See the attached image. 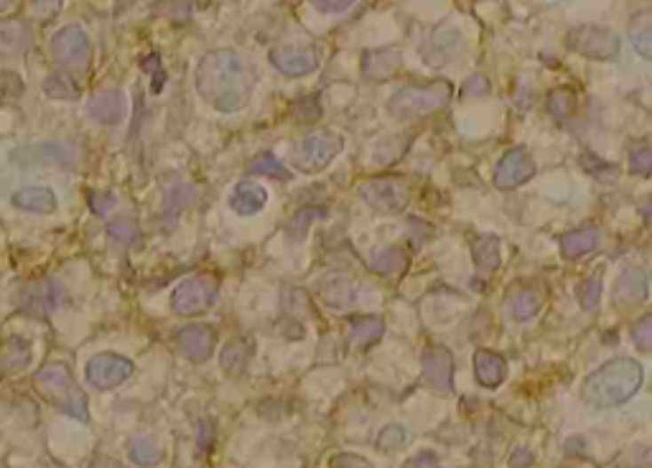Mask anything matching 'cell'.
Returning a JSON list of instances; mask_svg holds the SVG:
<instances>
[{
    "label": "cell",
    "instance_id": "obj_1",
    "mask_svg": "<svg viewBox=\"0 0 652 468\" xmlns=\"http://www.w3.org/2000/svg\"><path fill=\"white\" fill-rule=\"evenodd\" d=\"M255 75L235 52H210L199 61L196 90L219 113H237L250 102Z\"/></svg>",
    "mask_w": 652,
    "mask_h": 468
},
{
    "label": "cell",
    "instance_id": "obj_2",
    "mask_svg": "<svg viewBox=\"0 0 652 468\" xmlns=\"http://www.w3.org/2000/svg\"><path fill=\"white\" fill-rule=\"evenodd\" d=\"M642 382H645L642 364L627 356H616L586 377L581 387V397L594 410H612V408L624 405L627 400H632L637 390L642 387Z\"/></svg>",
    "mask_w": 652,
    "mask_h": 468
},
{
    "label": "cell",
    "instance_id": "obj_3",
    "mask_svg": "<svg viewBox=\"0 0 652 468\" xmlns=\"http://www.w3.org/2000/svg\"><path fill=\"white\" fill-rule=\"evenodd\" d=\"M36 390H39L52 405H57L59 410L69 417H75L79 423L90 420V408H87V394L82 393L75 382L72 372L64 364H46L41 367L36 377Z\"/></svg>",
    "mask_w": 652,
    "mask_h": 468
},
{
    "label": "cell",
    "instance_id": "obj_4",
    "mask_svg": "<svg viewBox=\"0 0 652 468\" xmlns=\"http://www.w3.org/2000/svg\"><path fill=\"white\" fill-rule=\"evenodd\" d=\"M451 84L436 79L421 87H403L387 99V110L398 120H413V117H423V115L439 113L449 105L451 99Z\"/></svg>",
    "mask_w": 652,
    "mask_h": 468
},
{
    "label": "cell",
    "instance_id": "obj_5",
    "mask_svg": "<svg viewBox=\"0 0 652 468\" xmlns=\"http://www.w3.org/2000/svg\"><path fill=\"white\" fill-rule=\"evenodd\" d=\"M345 148V138L334 135V132L322 131L308 135L306 140L293 150V166L301 173H319L324 171L339 153Z\"/></svg>",
    "mask_w": 652,
    "mask_h": 468
},
{
    "label": "cell",
    "instance_id": "obj_6",
    "mask_svg": "<svg viewBox=\"0 0 652 468\" xmlns=\"http://www.w3.org/2000/svg\"><path fill=\"white\" fill-rule=\"evenodd\" d=\"M569 49L586 59L607 61L619 54V36L604 26H576L566 38Z\"/></svg>",
    "mask_w": 652,
    "mask_h": 468
},
{
    "label": "cell",
    "instance_id": "obj_7",
    "mask_svg": "<svg viewBox=\"0 0 652 468\" xmlns=\"http://www.w3.org/2000/svg\"><path fill=\"white\" fill-rule=\"evenodd\" d=\"M357 191L362 202L380 214H401L410 202V191L403 178H372Z\"/></svg>",
    "mask_w": 652,
    "mask_h": 468
},
{
    "label": "cell",
    "instance_id": "obj_8",
    "mask_svg": "<svg viewBox=\"0 0 652 468\" xmlns=\"http://www.w3.org/2000/svg\"><path fill=\"white\" fill-rule=\"evenodd\" d=\"M84 375H87V382L95 390H115L125 379H131V375H133V361L128 356L105 352V354H97L87 361Z\"/></svg>",
    "mask_w": 652,
    "mask_h": 468
},
{
    "label": "cell",
    "instance_id": "obj_9",
    "mask_svg": "<svg viewBox=\"0 0 652 468\" xmlns=\"http://www.w3.org/2000/svg\"><path fill=\"white\" fill-rule=\"evenodd\" d=\"M19 305L23 313L34 316V319L49 316L64 305V285L52 281V278L23 285L19 290Z\"/></svg>",
    "mask_w": 652,
    "mask_h": 468
},
{
    "label": "cell",
    "instance_id": "obj_10",
    "mask_svg": "<svg viewBox=\"0 0 652 468\" xmlns=\"http://www.w3.org/2000/svg\"><path fill=\"white\" fill-rule=\"evenodd\" d=\"M52 57L67 69H87L90 61V38L82 31V26H64L52 38Z\"/></svg>",
    "mask_w": 652,
    "mask_h": 468
},
{
    "label": "cell",
    "instance_id": "obj_11",
    "mask_svg": "<svg viewBox=\"0 0 652 468\" xmlns=\"http://www.w3.org/2000/svg\"><path fill=\"white\" fill-rule=\"evenodd\" d=\"M217 298V282L210 278H192L176 285L171 296L173 313L179 316H196L207 311Z\"/></svg>",
    "mask_w": 652,
    "mask_h": 468
},
{
    "label": "cell",
    "instance_id": "obj_12",
    "mask_svg": "<svg viewBox=\"0 0 652 468\" xmlns=\"http://www.w3.org/2000/svg\"><path fill=\"white\" fill-rule=\"evenodd\" d=\"M77 148L72 143H36L23 146L11 153V161L20 166H36V163H57V166H75L77 163Z\"/></svg>",
    "mask_w": 652,
    "mask_h": 468
},
{
    "label": "cell",
    "instance_id": "obj_13",
    "mask_svg": "<svg viewBox=\"0 0 652 468\" xmlns=\"http://www.w3.org/2000/svg\"><path fill=\"white\" fill-rule=\"evenodd\" d=\"M536 161L525 153L522 148L510 150L502 155V161L495 169V186L499 191H513V188H520L522 184H528L533 176H536Z\"/></svg>",
    "mask_w": 652,
    "mask_h": 468
},
{
    "label": "cell",
    "instance_id": "obj_14",
    "mask_svg": "<svg viewBox=\"0 0 652 468\" xmlns=\"http://www.w3.org/2000/svg\"><path fill=\"white\" fill-rule=\"evenodd\" d=\"M423 379L436 393H451L454 390V356L446 346H428L423 352Z\"/></svg>",
    "mask_w": 652,
    "mask_h": 468
},
{
    "label": "cell",
    "instance_id": "obj_15",
    "mask_svg": "<svg viewBox=\"0 0 652 468\" xmlns=\"http://www.w3.org/2000/svg\"><path fill=\"white\" fill-rule=\"evenodd\" d=\"M179 349L184 352V356L194 361V364H202L207 361L211 354H214V344H217V337H214V329L207 326V323H192V326H184L179 334Z\"/></svg>",
    "mask_w": 652,
    "mask_h": 468
},
{
    "label": "cell",
    "instance_id": "obj_16",
    "mask_svg": "<svg viewBox=\"0 0 652 468\" xmlns=\"http://www.w3.org/2000/svg\"><path fill=\"white\" fill-rule=\"evenodd\" d=\"M459 44H461V34L451 26H441L436 28L431 38L425 41L423 46V59L431 64V67H443L446 61L459 54Z\"/></svg>",
    "mask_w": 652,
    "mask_h": 468
},
{
    "label": "cell",
    "instance_id": "obj_17",
    "mask_svg": "<svg viewBox=\"0 0 652 468\" xmlns=\"http://www.w3.org/2000/svg\"><path fill=\"white\" fill-rule=\"evenodd\" d=\"M650 296V275L642 267H627L622 278L614 282V303L637 305Z\"/></svg>",
    "mask_w": 652,
    "mask_h": 468
},
{
    "label": "cell",
    "instance_id": "obj_18",
    "mask_svg": "<svg viewBox=\"0 0 652 468\" xmlns=\"http://www.w3.org/2000/svg\"><path fill=\"white\" fill-rule=\"evenodd\" d=\"M270 64L286 76H304L316 72L319 54L311 49H275L270 52Z\"/></svg>",
    "mask_w": 652,
    "mask_h": 468
},
{
    "label": "cell",
    "instance_id": "obj_19",
    "mask_svg": "<svg viewBox=\"0 0 652 468\" xmlns=\"http://www.w3.org/2000/svg\"><path fill=\"white\" fill-rule=\"evenodd\" d=\"M87 113L95 120L97 125H120L123 117H125V97L120 90H105V92H97L90 105H87Z\"/></svg>",
    "mask_w": 652,
    "mask_h": 468
},
{
    "label": "cell",
    "instance_id": "obj_20",
    "mask_svg": "<svg viewBox=\"0 0 652 468\" xmlns=\"http://www.w3.org/2000/svg\"><path fill=\"white\" fill-rule=\"evenodd\" d=\"M34 46V26L23 19L0 23V54H26Z\"/></svg>",
    "mask_w": 652,
    "mask_h": 468
},
{
    "label": "cell",
    "instance_id": "obj_21",
    "mask_svg": "<svg viewBox=\"0 0 652 468\" xmlns=\"http://www.w3.org/2000/svg\"><path fill=\"white\" fill-rule=\"evenodd\" d=\"M545 296H543V288L537 285H520L515 290H510L507 296V313L515 321H530L537 316V311L543 308Z\"/></svg>",
    "mask_w": 652,
    "mask_h": 468
},
{
    "label": "cell",
    "instance_id": "obj_22",
    "mask_svg": "<svg viewBox=\"0 0 652 468\" xmlns=\"http://www.w3.org/2000/svg\"><path fill=\"white\" fill-rule=\"evenodd\" d=\"M403 64L398 49H370L362 57V72L372 82H387Z\"/></svg>",
    "mask_w": 652,
    "mask_h": 468
},
{
    "label": "cell",
    "instance_id": "obj_23",
    "mask_svg": "<svg viewBox=\"0 0 652 468\" xmlns=\"http://www.w3.org/2000/svg\"><path fill=\"white\" fill-rule=\"evenodd\" d=\"M268 204V191L255 181H240L232 188L230 206L240 217H252Z\"/></svg>",
    "mask_w": 652,
    "mask_h": 468
},
{
    "label": "cell",
    "instance_id": "obj_24",
    "mask_svg": "<svg viewBox=\"0 0 652 468\" xmlns=\"http://www.w3.org/2000/svg\"><path fill=\"white\" fill-rule=\"evenodd\" d=\"M474 375H477V382L481 387H489L495 390L505 382L507 377V361L502 359L495 352H487V349H480L474 354Z\"/></svg>",
    "mask_w": 652,
    "mask_h": 468
},
{
    "label": "cell",
    "instance_id": "obj_25",
    "mask_svg": "<svg viewBox=\"0 0 652 468\" xmlns=\"http://www.w3.org/2000/svg\"><path fill=\"white\" fill-rule=\"evenodd\" d=\"M13 206L34 214H54L57 211V194L46 186H26L13 194Z\"/></svg>",
    "mask_w": 652,
    "mask_h": 468
},
{
    "label": "cell",
    "instance_id": "obj_26",
    "mask_svg": "<svg viewBox=\"0 0 652 468\" xmlns=\"http://www.w3.org/2000/svg\"><path fill=\"white\" fill-rule=\"evenodd\" d=\"M31 344L26 338L11 337L3 346H0V372L3 375H16L20 369H26L31 364Z\"/></svg>",
    "mask_w": 652,
    "mask_h": 468
},
{
    "label": "cell",
    "instance_id": "obj_27",
    "mask_svg": "<svg viewBox=\"0 0 652 468\" xmlns=\"http://www.w3.org/2000/svg\"><path fill=\"white\" fill-rule=\"evenodd\" d=\"M385 334L383 319L378 316H352L349 319V344L357 349H367L378 344Z\"/></svg>",
    "mask_w": 652,
    "mask_h": 468
},
{
    "label": "cell",
    "instance_id": "obj_28",
    "mask_svg": "<svg viewBox=\"0 0 652 468\" xmlns=\"http://www.w3.org/2000/svg\"><path fill=\"white\" fill-rule=\"evenodd\" d=\"M599 244V229L594 226H584V229H571L561 237V255L576 260L581 255H589Z\"/></svg>",
    "mask_w": 652,
    "mask_h": 468
},
{
    "label": "cell",
    "instance_id": "obj_29",
    "mask_svg": "<svg viewBox=\"0 0 652 468\" xmlns=\"http://www.w3.org/2000/svg\"><path fill=\"white\" fill-rule=\"evenodd\" d=\"M367 267L378 275H401L408 270V255L398 247H380L367 258Z\"/></svg>",
    "mask_w": 652,
    "mask_h": 468
},
{
    "label": "cell",
    "instance_id": "obj_30",
    "mask_svg": "<svg viewBox=\"0 0 652 468\" xmlns=\"http://www.w3.org/2000/svg\"><path fill=\"white\" fill-rule=\"evenodd\" d=\"M630 41H632L634 52L652 64V11L634 16L630 23Z\"/></svg>",
    "mask_w": 652,
    "mask_h": 468
},
{
    "label": "cell",
    "instance_id": "obj_31",
    "mask_svg": "<svg viewBox=\"0 0 652 468\" xmlns=\"http://www.w3.org/2000/svg\"><path fill=\"white\" fill-rule=\"evenodd\" d=\"M322 300H324L329 308H334V311L349 308L354 303V285L346 281V278H329L322 285Z\"/></svg>",
    "mask_w": 652,
    "mask_h": 468
},
{
    "label": "cell",
    "instance_id": "obj_32",
    "mask_svg": "<svg viewBox=\"0 0 652 468\" xmlns=\"http://www.w3.org/2000/svg\"><path fill=\"white\" fill-rule=\"evenodd\" d=\"M472 258H474V265L480 270H497L499 263H502V242L495 234H484L474 242V250H472Z\"/></svg>",
    "mask_w": 652,
    "mask_h": 468
},
{
    "label": "cell",
    "instance_id": "obj_33",
    "mask_svg": "<svg viewBox=\"0 0 652 468\" xmlns=\"http://www.w3.org/2000/svg\"><path fill=\"white\" fill-rule=\"evenodd\" d=\"M44 92H46V97H52V99H77L79 87L77 82L67 75V72H57V75L46 76Z\"/></svg>",
    "mask_w": 652,
    "mask_h": 468
},
{
    "label": "cell",
    "instance_id": "obj_34",
    "mask_svg": "<svg viewBox=\"0 0 652 468\" xmlns=\"http://www.w3.org/2000/svg\"><path fill=\"white\" fill-rule=\"evenodd\" d=\"M131 458L138 466H155L161 461V448L154 443V438L148 435H138L131 440Z\"/></svg>",
    "mask_w": 652,
    "mask_h": 468
},
{
    "label": "cell",
    "instance_id": "obj_35",
    "mask_svg": "<svg viewBox=\"0 0 652 468\" xmlns=\"http://www.w3.org/2000/svg\"><path fill=\"white\" fill-rule=\"evenodd\" d=\"M248 171L250 173H255V176H273V178H281V181H288V178H290V173H288V171L275 161V155H270V153H260L258 158H252L248 163Z\"/></svg>",
    "mask_w": 652,
    "mask_h": 468
},
{
    "label": "cell",
    "instance_id": "obj_36",
    "mask_svg": "<svg viewBox=\"0 0 652 468\" xmlns=\"http://www.w3.org/2000/svg\"><path fill=\"white\" fill-rule=\"evenodd\" d=\"M326 217V209H316V206H311V209H301L293 219H290V225L286 226V234L288 240H301L304 234H306L308 225L314 222V219H324Z\"/></svg>",
    "mask_w": 652,
    "mask_h": 468
},
{
    "label": "cell",
    "instance_id": "obj_37",
    "mask_svg": "<svg viewBox=\"0 0 652 468\" xmlns=\"http://www.w3.org/2000/svg\"><path fill=\"white\" fill-rule=\"evenodd\" d=\"M601 290H604V282H601L599 273L581 282L578 285V303H581V308L584 311H594L596 305H599V300H601Z\"/></svg>",
    "mask_w": 652,
    "mask_h": 468
},
{
    "label": "cell",
    "instance_id": "obj_38",
    "mask_svg": "<svg viewBox=\"0 0 652 468\" xmlns=\"http://www.w3.org/2000/svg\"><path fill=\"white\" fill-rule=\"evenodd\" d=\"M245 361H248V349H245V344L243 341H232L227 344L225 349H222V356H219V364H222V369L225 372H240L243 367H245Z\"/></svg>",
    "mask_w": 652,
    "mask_h": 468
},
{
    "label": "cell",
    "instance_id": "obj_39",
    "mask_svg": "<svg viewBox=\"0 0 652 468\" xmlns=\"http://www.w3.org/2000/svg\"><path fill=\"white\" fill-rule=\"evenodd\" d=\"M194 202V188L192 186H176L171 188L166 196H163V214L171 217V222L179 217V211L184 206H189Z\"/></svg>",
    "mask_w": 652,
    "mask_h": 468
},
{
    "label": "cell",
    "instance_id": "obj_40",
    "mask_svg": "<svg viewBox=\"0 0 652 468\" xmlns=\"http://www.w3.org/2000/svg\"><path fill=\"white\" fill-rule=\"evenodd\" d=\"M107 234H110V240L115 244H120V247H131V244L138 242V226H135V222H131V219H117V222H113V225L107 226Z\"/></svg>",
    "mask_w": 652,
    "mask_h": 468
},
{
    "label": "cell",
    "instance_id": "obj_41",
    "mask_svg": "<svg viewBox=\"0 0 652 468\" xmlns=\"http://www.w3.org/2000/svg\"><path fill=\"white\" fill-rule=\"evenodd\" d=\"M405 443H408V431H405L403 425H387V428H383L380 435H378V446L385 450L401 448Z\"/></svg>",
    "mask_w": 652,
    "mask_h": 468
},
{
    "label": "cell",
    "instance_id": "obj_42",
    "mask_svg": "<svg viewBox=\"0 0 652 468\" xmlns=\"http://www.w3.org/2000/svg\"><path fill=\"white\" fill-rule=\"evenodd\" d=\"M632 341L637 349H642V352H652V313L634 323Z\"/></svg>",
    "mask_w": 652,
    "mask_h": 468
},
{
    "label": "cell",
    "instance_id": "obj_43",
    "mask_svg": "<svg viewBox=\"0 0 652 468\" xmlns=\"http://www.w3.org/2000/svg\"><path fill=\"white\" fill-rule=\"evenodd\" d=\"M571 105H574V97L569 94V90H558L548 99V107H551V113H553L556 120H566L571 115Z\"/></svg>",
    "mask_w": 652,
    "mask_h": 468
},
{
    "label": "cell",
    "instance_id": "obj_44",
    "mask_svg": "<svg viewBox=\"0 0 652 468\" xmlns=\"http://www.w3.org/2000/svg\"><path fill=\"white\" fill-rule=\"evenodd\" d=\"M630 171L634 176H650L652 148H632V153H630Z\"/></svg>",
    "mask_w": 652,
    "mask_h": 468
},
{
    "label": "cell",
    "instance_id": "obj_45",
    "mask_svg": "<svg viewBox=\"0 0 652 468\" xmlns=\"http://www.w3.org/2000/svg\"><path fill=\"white\" fill-rule=\"evenodd\" d=\"M581 163H584V169L589 171L594 178H601V181H612L604 171H609L616 176V166H609V163H604V161H599L594 153H584V158H581Z\"/></svg>",
    "mask_w": 652,
    "mask_h": 468
},
{
    "label": "cell",
    "instance_id": "obj_46",
    "mask_svg": "<svg viewBox=\"0 0 652 468\" xmlns=\"http://www.w3.org/2000/svg\"><path fill=\"white\" fill-rule=\"evenodd\" d=\"M329 468H375L367 458L357 456V453H337L331 461H329Z\"/></svg>",
    "mask_w": 652,
    "mask_h": 468
},
{
    "label": "cell",
    "instance_id": "obj_47",
    "mask_svg": "<svg viewBox=\"0 0 652 468\" xmlns=\"http://www.w3.org/2000/svg\"><path fill=\"white\" fill-rule=\"evenodd\" d=\"M64 0H31V11L39 16V19H52L57 16L59 8H61Z\"/></svg>",
    "mask_w": 652,
    "mask_h": 468
},
{
    "label": "cell",
    "instance_id": "obj_48",
    "mask_svg": "<svg viewBox=\"0 0 652 468\" xmlns=\"http://www.w3.org/2000/svg\"><path fill=\"white\" fill-rule=\"evenodd\" d=\"M113 206H115V196H110V194H92L90 196V209L95 211L97 217L107 214Z\"/></svg>",
    "mask_w": 652,
    "mask_h": 468
},
{
    "label": "cell",
    "instance_id": "obj_49",
    "mask_svg": "<svg viewBox=\"0 0 652 468\" xmlns=\"http://www.w3.org/2000/svg\"><path fill=\"white\" fill-rule=\"evenodd\" d=\"M311 3H314V8L322 11V13H342V11H346L354 0H311Z\"/></svg>",
    "mask_w": 652,
    "mask_h": 468
},
{
    "label": "cell",
    "instance_id": "obj_50",
    "mask_svg": "<svg viewBox=\"0 0 652 468\" xmlns=\"http://www.w3.org/2000/svg\"><path fill=\"white\" fill-rule=\"evenodd\" d=\"M487 92H489V82L480 75L469 76V79H466V84H464V94H469V97H477V94H487Z\"/></svg>",
    "mask_w": 652,
    "mask_h": 468
},
{
    "label": "cell",
    "instance_id": "obj_51",
    "mask_svg": "<svg viewBox=\"0 0 652 468\" xmlns=\"http://www.w3.org/2000/svg\"><path fill=\"white\" fill-rule=\"evenodd\" d=\"M533 466V450L515 448L510 453V468H528Z\"/></svg>",
    "mask_w": 652,
    "mask_h": 468
},
{
    "label": "cell",
    "instance_id": "obj_52",
    "mask_svg": "<svg viewBox=\"0 0 652 468\" xmlns=\"http://www.w3.org/2000/svg\"><path fill=\"white\" fill-rule=\"evenodd\" d=\"M87 468H125L120 461H113V458H97L92 461Z\"/></svg>",
    "mask_w": 652,
    "mask_h": 468
},
{
    "label": "cell",
    "instance_id": "obj_53",
    "mask_svg": "<svg viewBox=\"0 0 652 468\" xmlns=\"http://www.w3.org/2000/svg\"><path fill=\"white\" fill-rule=\"evenodd\" d=\"M642 214H645V219H648V222L652 225V204L642 206Z\"/></svg>",
    "mask_w": 652,
    "mask_h": 468
},
{
    "label": "cell",
    "instance_id": "obj_54",
    "mask_svg": "<svg viewBox=\"0 0 652 468\" xmlns=\"http://www.w3.org/2000/svg\"><path fill=\"white\" fill-rule=\"evenodd\" d=\"M11 5H13V0H0V13H3V11H8Z\"/></svg>",
    "mask_w": 652,
    "mask_h": 468
}]
</instances>
